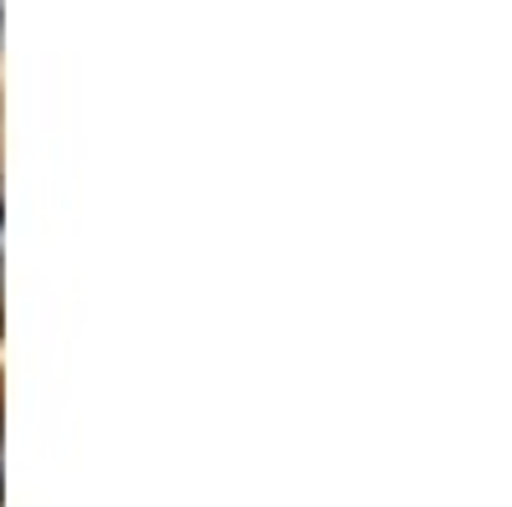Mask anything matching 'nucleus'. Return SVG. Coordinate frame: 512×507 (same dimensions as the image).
<instances>
[{"label": "nucleus", "mask_w": 512, "mask_h": 507, "mask_svg": "<svg viewBox=\"0 0 512 507\" xmlns=\"http://www.w3.org/2000/svg\"><path fill=\"white\" fill-rule=\"evenodd\" d=\"M0 41H6V0H0Z\"/></svg>", "instance_id": "obj_1"}]
</instances>
